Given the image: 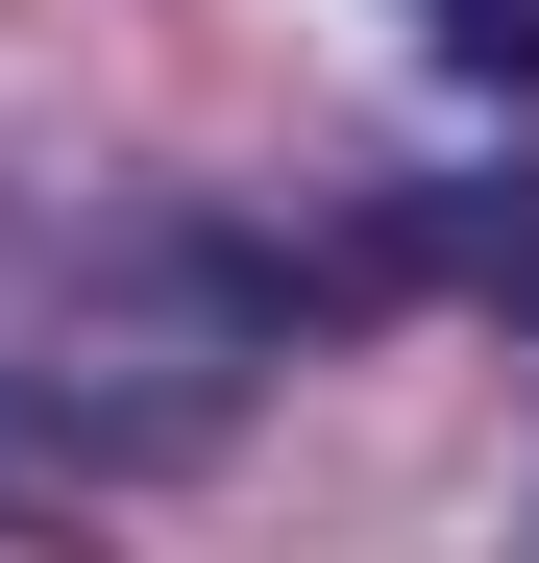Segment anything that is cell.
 <instances>
[{"label":"cell","instance_id":"1","mask_svg":"<svg viewBox=\"0 0 539 563\" xmlns=\"http://www.w3.org/2000/svg\"><path fill=\"white\" fill-rule=\"evenodd\" d=\"M295 295H319V269L245 245V221H99V245H25V269H0V417H25L50 465H99V490L221 465V417L270 393Z\"/></svg>","mask_w":539,"mask_h":563},{"label":"cell","instance_id":"2","mask_svg":"<svg viewBox=\"0 0 539 563\" xmlns=\"http://www.w3.org/2000/svg\"><path fill=\"white\" fill-rule=\"evenodd\" d=\"M319 295H466V319H539V172H417V197H369Z\"/></svg>","mask_w":539,"mask_h":563},{"label":"cell","instance_id":"3","mask_svg":"<svg viewBox=\"0 0 539 563\" xmlns=\"http://www.w3.org/2000/svg\"><path fill=\"white\" fill-rule=\"evenodd\" d=\"M393 25L466 74V99H515V123H539V0H393Z\"/></svg>","mask_w":539,"mask_h":563}]
</instances>
